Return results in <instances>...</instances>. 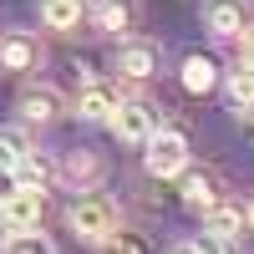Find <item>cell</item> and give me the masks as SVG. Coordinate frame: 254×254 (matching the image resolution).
<instances>
[{"label":"cell","instance_id":"obj_1","mask_svg":"<svg viewBox=\"0 0 254 254\" xmlns=\"http://www.w3.org/2000/svg\"><path fill=\"white\" fill-rule=\"evenodd\" d=\"M66 224L81 244H107L117 234V208H112V198L81 188V198H71V208H66Z\"/></svg>","mask_w":254,"mask_h":254},{"label":"cell","instance_id":"obj_2","mask_svg":"<svg viewBox=\"0 0 254 254\" xmlns=\"http://www.w3.org/2000/svg\"><path fill=\"white\" fill-rule=\"evenodd\" d=\"M142 147H147V153H142V168H147L153 178H178L183 168H188V132H178V127H158Z\"/></svg>","mask_w":254,"mask_h":254},{"label":"cell","instance_id":"obj_3","mask_svg":"<svg viewBox=\"0 0 254 254\" xmlns=\"http://www.w3.org/2000/svg\"><path fill=\"white\" fill-rule=\"evenodd\" d=\"M107 127H112L122 142H147V137L158 132V107L142 102V97H122L117 107H112V117H107Z\"/></svg>","mask_w":254,"mask_h":254},{"label":"cell","instance_id":"obj_4","mask_svg":"<svg viewBox=\"0 0 254 254\" xmlns=\"http://www.w3.org/2000/svg\"><path fill=\"white\" fill-rule=\"evenodd\" d=\"M178 193H183V203L193 208V214H208L214 203H224V183H219V173H208V168H183Z\"/></svg>","mask_w":254,"mask_h":254},{"label":"cell","instance_id":"obj_5","mask_svg":"<svg viewBox=\"0 0 254 254\" xmlns=\"http://www.w3.org/2000/svg\"><path fill=\"white\" fill-rule=\"evenodd\" d=\"M41 208H46V193L41 188H10L5 198H0V219L5 229H41Z\"/></svg>","mask_w":254,"mask_h":254},{"label":"cell","instance_id":"obj_6","mask_svg":"<svg viewBox=\"0 0 254 254\" xmlns=\"http://www.w3.org/2000/svg\"><path fill=\"white\" fill-rule=\"evenodd\" d=\"M158 46L153 41H122L117 46V71L127 76V81H153L158 76Z\"/></svg>","mask_w":254,"mask_h":254},{"label":"cell","instance_id":"obj_7","mask_svg":"<svg viewBox=\"0 0 254 254\" xmlns=\"http://www.w3.org/2000/svg\"><path fill=\"white\" fill-rule=\"evenodd\" d=\"M203 31L214 41L244 36V5H239V0H208V5H203Z\"/></svg>","mask_w":254,"mask_h":254},{"label":"cell","instance_id":"obj_8","mask_svg":"<svg viewBox=\"0 0 254 254\" xmlns=\"http://www.w3.org/2000/svg\"><path fill=\"white\" fill-rule=\"evenodd\" d=\"M117 102H122V97H117L112 81H87V87L76 92V117H81V122H107Z\"/></svg>","mask_w":254,"mask_h":254},{"label":"cell","instance_id":"obj_9","mask_svg":"<svg viewBox=\"0 0 254 254\" xmlns=\"http://www.w3.org/2000/svg\"><path fill=\"white\" fill-rule=\"evenodd\" d=\"M36 61H41L36 36H26V31H5L0 36V71H31Z\"/></svg>","mask_w":254,"mask_h":254},{"label":"cell","instance_id":"obj_10","mask_svg":"<svg viewBox=\"0 0 254 254\" xmlns=\"http://www.w3.org/2000/svg\"><path fill=\"white\" fill-rule=\"evenodd\" d=\"M15 112L26 117V122H41V127H46V122L61 117V92H56V87H26L20 102H15Z\"/></svg>","mask_w":254,"mask_h":254},{"label":"cell","instance_id":"obj_11","mask_svg":"<svg viewBox=\"0 0 254 254\" xmlns=\"http://www.w3.org/2000/svg\"><path fill=\"white\" fill-rule=\"evenodd\" d=\"M178 81H183V92H188V97L214 92V87H219V61H214V56H203V51L183 56V71H178Z\"/></svg>","mask_w":254,"mask_h":254},{"label":"cell","instance_id":"obj_12","mask_svg":"<svg viewBox=\"0 0 254 254\" xmlns=\"http://www.w3.org/2000/svg\"><path fill=\"white\" fill-rule=\"evenodd\" d=\"M203 229H208V234H224V239H239L244 229H249V214H244L239 203H214L203 214Z\"/></svg>","mask_w":254,"mask_h":254},{"label":"cell","instance_id":"obj_13","mask_svg":"<svg viewBox=\"0 0 254 254\" xmlns=\"http://www.w3.org/2000/svg\"><path fill=\"white\" fill-rule=\"evenodd\" d=\"M51 178H56V168L41 158L36 147H31V153L10 168V183H15V188H41V193H46V183H51Z\"/></svg>","mask_w":254,"mask_h":254},{"label":"cell","instance_id":"obj_14","mask_svg":"<svg viewBox=\"0 0 254 254\" xmlns=\"http://www.w3.org/2000/svg\"><path fill=\"white\" fill-rule=\"evenodd\" d=\"M41 26H51V31H76V26H81V0H41Z\"/></svg>","mask_w":254,"mask_h":254},{"label":"cell","instance_id":"obj_15","mask_svg":"<svg viewBox=\"0 0 254 254\" xmlns=\"http://www.w3.org/2000/svg\"><path fill=\"white\" fill-rule=\"evenodd\" d=\"M61 173H66V178L76 183V193H81V188H92V183L102 178V163L87 153V147H81V153H71V158H66V168H61Z\"/></svg>","mask_w":254,"mask_h":254},{"label":"cell","instance_id":"obj_16","mask_svg":"<svg viewBox=\"0 0 254 254\" xmlns=\"http://www.w3.org/2000/svg\"><path fill=\"white\" fill-rule=\"evenodd\" d=\"M26 153H31V137L20 127H0V173H10Z\"/></svg>","mask_w":254,"mask_h":254},{"label":"cell","instance_id":"obj_17","mask_svg":"<svg viewBox=\"0 0 254 254\" xmlns=\"http://www.w3.org/2000/svg\"><path fill=\"white\" fill-rule=\"evenodd\" d=\"M0 254H56L51 239L41 234V229H15V234L0 244Z\"/></svg>","mask_w":254,"mask_h":254},{"label":"cell","instance_id":"obj_18","mask_svg":"<svg viewBox=\"0 0 254 254\" xmlns=\"http://www.w3.org/2000/svg\"><path fill=\"white\" fill-rule=\"evenodd\" d=\"M224 92H229V102H234V112L244 117V112H254V71H234V76H229L224 81Z\"/></svg>","mask_w":254,"mask_h":254},{"label":"cell","instance_id":"obj_19","mask_svg":"<svg viewBox=\"0 0 254 254\" xmlns=\"http://www.w3.org/2000/svg\"><path fill=\"white\" fill-rule=\"evenodd\" d=\"M132 26V5L127 0H102L97 5V31H127Z\"/></svg>","mask_w":254,"mask_h":254},{"label":"cell","instance_id":"obj_20","mask_svg":"<svg viewBox=\"0 0 254 254\" xmlns=\"http://www.w3.org/2000/svg\"><path fill=\"white\" fill-rule=\"evenodd\" d=\"M188 249H193V254H234V239H224V234H208V229H203V234H198L193 244H188Z\"/></svg>","mask_w":254,"mask_h":254},{"label":"cell","instance_id":"obj_21","mask_svg":"<svg viewBox=\"0 0 254 254\" xmlns=\"http://www.w3.org/2000/svg\"><path fill=\"white\" fill-rule=\"evenodd\" d=\"M107 249H112V254H153V249H147V244H142L137 234H127V229L107 239Z\"/></svg>","mask_w":254,"mask_h":254},{"label":"cell","instance_id":"obj_22","mask_svg":"<svg viewBox=\"0 0 254 254\" xmlns=\"http://www.w3.org/2000/svg\"><path fill=\"white\" fill-rule=\"evenodd\" d=\"M244 71H254V31L244 36Z\"/></svg>","mask_w":254,"mask_h":254},{"label":"cell","instance_id":"obj_23","mask_svg":"<svg viewBox=\"0 0 254 254\" xmlns=\"http://www.w3.org/2000/svg\"><path fill=\"white\" fill-rule=\"evenodd\" d=\"M5 239H10V229H5V219H0V244H5Z\"/></svg>","mask_w":254,"mask_h":254},{"label":"cell","instance_id":"obj_24","mask_svg":"<svg viewBox=\"0 0 254 254\" xmlns=\"http://www.w3.org/2000/svg\"><path fill=\"white\" fill-rule=\"evenodd\" d=\"M178 254H193V249H178Z\"/></svg>","mask_w":254,"mask_h":254},{"label":"cell","instance_id":"obj_25","mask_svg":"<svg viewBox=\"0 0 254 254\" xmlns=\"http://www.w3.org/2000/svg\"><path fill=\"white\" fill-rule=\"evenodd\" d=\"M249 219H254V208H249Z\"/></svg>","mask_w":254,"mask_h":254}]
</instances>
